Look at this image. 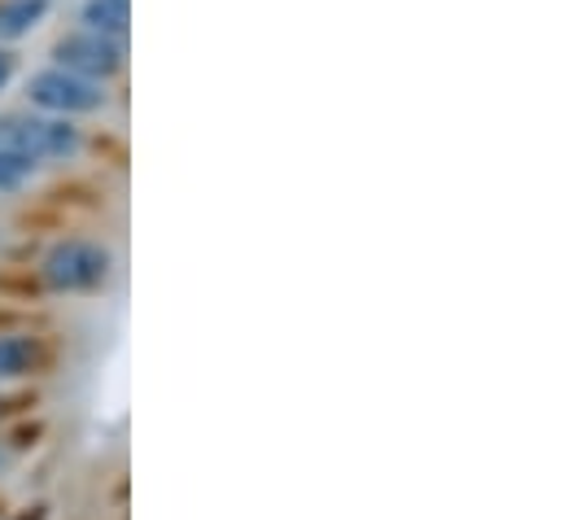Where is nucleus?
Returning <instances> with one entry per match:
<instances>
[{"mask_svg":"<svg viewBox=\"0 0 564 520\" xmlns=\"http://www.w3.org/2000/svg\"><path fill=\"white\" fill-rule=\"evenodd\" d=\"M44 9H48V0H4L0 4V40L26 35L44 18Z\"/></svg>","mask_w":564,"mask_h":520,"instance_id":"obj_7","label":"nucleus"},{"mask_svg":"<svg viewBox=\"0 0 564 520\" xmlns=\"http://www.w3.org/2000/svg\"><path fill=\"white\" fill-rule=\"evenodd\" d=\"M57 66L62 71H75L84 79H110L119 66H123V44L119 35H101V31H75V35H62L57 40Z\"/></svg>","mask_w":564,"mask_h":520,"instance_id":"obj_4","label":"nucleus"},{"mask_svg":"<svg viewBox=\"0 0 564 520\" xmlns=\"http://www.w3.org/2000/svg\"><path fill=\"white\" fill-rule=\"evenodd\" d=\"M26 171H31V162H22L13 153H0V188H18L26 180Z\"/></svg>","mask_w":564,"mask_h":520,"instance_id":"obj_8","label":"nucleus"},{"mask_svg":"<svg viewBox=\"0 0 564 520\" xmlns=\"http://www.w3.org/2000/svg\"><path fill=\"white\" fill-rule=\"evenodd\" d=\"M75 149H79V131L66 119H0V153H13L31 166L70 158Z\"/></svg>","mask_w":564,"mask_h":520,"instance_id":"obj_1","label":"nucleus"},{"mask_svg":"<svg viewBox=\"0 0 564 520\" xmlns=\"http://www.w3.org/2000/svg\"><path fill=\"white\" fill-rule=\"evenodd\" d=\"M110 267H115V259H110L106 246H97V241H62L44 259V280L57 293H88V289H101L110 280Z\"/></svg>","mask_w":564,"mask_h":520,"instance_id":"obj_2","label":"nucleus"},{"mask_svg":"<svg viewBox=\"0 0 564 520\" xmlns=\"http://www.w3.org/2000/svg\"><path fill=\"white\" fill-rule=\"evenodd\" d=\"M128 18H132V0H88L84 4L88 31H101V35H123Z\"/></svg>","mask_w":564,"mask_h":520,"instance_id":"obj_5","label":"nucleus"},{"mask_svg":"<svg viewBox=\"0 0 564 520\" xmlns=\"http://www.w3.org/2000/svg\"><path fill=\"white\" fill-rule=\"evenodd\" d=\"M9 79H13V57H9L4 48H0V88H4Z\"/></svg>","mask_w":564,"mask_h":520,"instance_id":"obj_9","label":"nucleus"},{"mask_svg":"<svg viewBox=\"0 0 564 520\" xmlns=\"http://www.w3.org/2000/svg\"><path fill=\"white\" fill-rule=\"evenodd\" d=\"M26 97H31V106H40V110H48V115H57V119L93 115V110H101V106H106V93H101V84H97V79H84V75L62 71V66L31 75Z\"/></svg>","mask_w":564,"mask_h":520,"instance_id":"obj_3","label":"nucleus"},{"mask_svg":"<svg viewBox=\"0 0 564 520\" xmlns=\"http://www.w3.org/2000/svg\"><path fill=\"white\" fill-rule=\"evenodd\" d=\"M40 364V342L35 337H0V381L26 377Z\"/></svg>","mask_w":564,"mask_h":520,"instance_id":"obj_6","label":"nucleus"}]
</instances>
